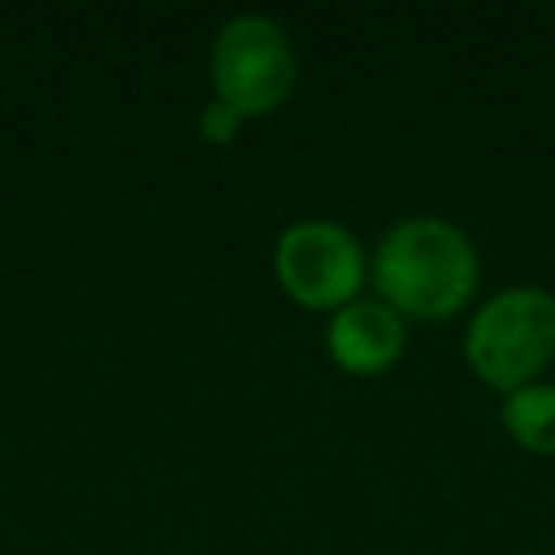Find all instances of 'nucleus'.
I'll list each match as a JSON object with an SVG mask.
<instances>
[{"label": "nucleus", "mask_w": 555, "mask_h": 555, "mask_svg": "<svg viewBox=\"0 0 555 555\" xmlns=\"http://www.w3.org/2000/svg\"><path fill=\"white\" fill-rule=\"evenodd\" d=\"M476 247L446 217H408L392 224L373 255V286L400 317H456L476 294Z\"/></svg>", "instance_id": "nucleus-1"}, {"label": "nucleus", "mask_w": 555, "mask_h": 555, "mask_svg": "<svg viewBox=\"0 0 555 555\" xmlns=\"http://www.w3.org/2000/svg\"><path fill=\"white\" fill-rule=\"evenodd\" d=\"M464 358L502 396L532 385L555 358V294L537 286L494 294L464 332Z\"/></svg>", "instance_id": "nucleus-2"}, {"label": "nucleus", "mask_w": 555, "mask_h": 555, "mask_svg": "<svg viewBox=\"0 0 555 555\" xmlns=\"http://www.w3.org/2000/svg\"><path fill=\"white\" fill-rule=\"evenodd\" d=\"M278 286L297 305L317 312H339L358 301L365 282V251L350 229L335 221L289 224L274 247Z\"/></svg>", "instance_id": "nucleus-4"}, {"label": "nucleus", "mask_w": 555, "mask_h": 555, "mask_svg": "<svg viewBox=\"0 0 555 555\" xmlns=\"http://www.w3.org/2000/svg\"><path fill=\"white\" fill-rule=\"evenodd\" d=\"M240 126H244V118H240L236 111L221 100H209L206 111H202V118H198V130L209 145H229V141L240 133Z\"/></svg>", "instance_id": "nucleus-7"}, {"label": "nucleus", "mask_w": 555, "mask_h": 555, "mask_svg": "<svg viewBox=\"0 0 555 555\" xmlns=\"http://www.w3.org/2000/svg\"><path fill=\"white\" fill-rule=\"evenodd\" d=\"M214 100L229 103L240 118L278 111L297 85V54L282 24L259 12L236 16L217 31L209 54Z\"/></svg>", "instance_id": "nucleus-3"}, {"label": "nucleus", "mask_w": 555, "mask_h": 555, "mask_svg": "<svg viewBox=\"0 0 555 555\" xmlns=\"http://www.w3.org/2000/svg\"><path fill=\"white\" fill-rule=\"evenodd\" d=\"M502 426L521 449L555 456V385H521L502 400Z\"/></svg>", "instance_id": "nucleus-6"}, {"label": "nucleus", "mask_w": 555, "mask_h": 555, "mask_svg": "<svg viewBox=\"0 0 555 555\" xmlns=\"http://www.w3.org/2000/svg\"><path fill=\"white\" fill-rule=\"evenodd\" d=\"M403 339L408 332L400 312L370 297L343 305L327 324V354L343 373H354V377H377L392 370L396 358L403 354Z\"/></svg>", "instance_id": "nucleus-5"}]
</instances>
